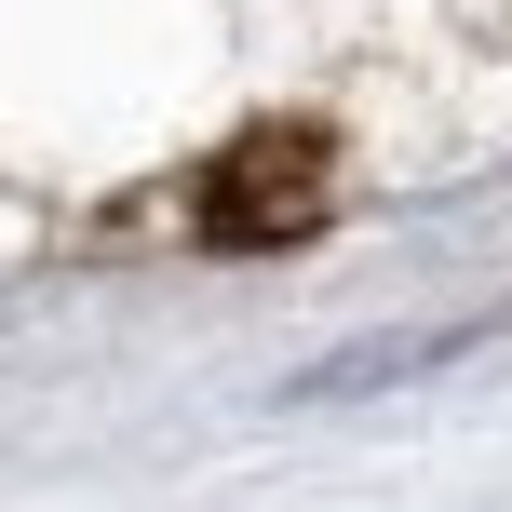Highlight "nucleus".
I'll return each instance as SVG.
<instances>
[{
    "mask_svg": "<svg viewBox=\"0 0 512 512\" xmlns=\"http://www.w3.org/2000/svg\"><path fill=\"white\" fill-rule=\"evenodd\" d=\"M310 216H324V135H310V122L243 135V149L216 162V189H203V230L216 243H283V230H310Z\"/></svg>",
    "mask_w": 512,
    "mask_h": 512,
    "instance_id": "nucleus-1",
    "label": "nucleus"
}]
</instances>
